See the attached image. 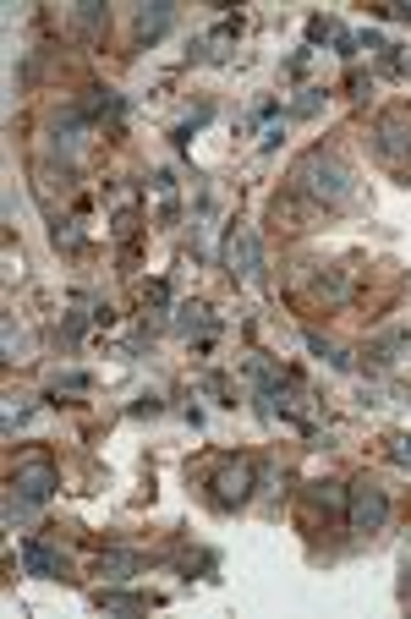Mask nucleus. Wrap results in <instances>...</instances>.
<instances>
[{"label":"nucleus","mask_w":411,"mask_h":619,"mask_svg":"<svg viewBox=\"0 0 411 619\" xmlns=\"http://www.w3.org/2000/svg\"><path fill=\"white\" fill-rule=\"evenodd\" d=\"M88 319H93V313H66V329H61V335H66V340H77V335H83V324H88Z\"/></svg>","instance_id":"nucleus-24"},{"label":"nucleus","mask_w":411,"mask_h":619,"mask_svg":"<svg viewBox=\"0 0 411 619\" xmlns=\"http://www.w3.org/2000/svg\"><path fill=\"white\" fill-rule=\"evenodd\" d=\"M389 17H400V23H411V0H400V6H384Z\"/></svg>","instance_id":"nucleus-27"},{"label":"nucleus","mask_w":411,"mask_h":619,"mask_svg":"<svg viewBox=\"0 0 411 619\" xmlns=\"http://www.w3.org/2000/svg\"><path fill=\"white\" fill-rule=\"evenodd\" d=\"M389 460H395V467H411V433L389 438Z\"/></svg>","instance_id":"nucleus-21"},{"label":"nucleus","mask_w":411,"mask_h":619,"mask_svg":"<svg viewBox=\"0 0 411 619\" xmlns=\"http://www.w3.org/2000/svg\"><path fill=\"white\" fill-rule=\"evenodd\" d=\"M0 329H6V362H23V329H17V319L6 313V324H0Z\"/></svg>","instance_id":"nucleus-19"},{"label":"nucleus","mask_w":411,"mask_h":619,"mask_svg":"<svg viewBox=\"0 0 411 619\" xmlns=\"http://www.w3.org/2000/svg\"><path fill=\"white\" fill-rule=\"evenodd\" d=\"M252 483H258V460L252 455H225L220 467H214V477H209V499H214V510H236V505H247L252 499Z\"/></svg>","instance_id":"nucleus-4"},{"label":"nucleus","mask_w":411,"mask_h":619,"mask_svg":"<svg viewBox=\"0 0 411 619\" xmlns=\"http://www.w3.org/2000/svg\"><path fill=\"white\" fill-rule=\"evenodd\" d=\"M406 603H411V570H406Z\"/></svg>","instance_id":"nucleus-28"},{"label":"nucleus","mask_w":411,"mask_h":619,"mask_svg":"<svg viewBox=\"0 0 411 619\" xmlns=\"http://www.w3.org/2000/svg\"><path fill=\"white\" fill-rule=\"evenodd\" d=\"M291 192L308 198L313 209H340L351 198V165L340 160L335 148H308L302 160L291 165Z\"/></svg>","instance_id":"nucleus-1"},{"label":"nucleus","mask_w":411,"mask_h":619,"mask_svg":"<svg viewBox=\"0 0 411 619\" xmlns=\"http://www.w3.org/2000/svg\"><path fill=\"white\" fill-rule=\"evenodd\" d=\"M373 153L400 176V171H411V110H384L378 121H373Z\"/></svg>","instance_id":"nucleus-5"},{"label":"nucleus","mask_w":411,"mask_h":619,"mask_svg":"<svg viewBox=\"0 0 411 619\" xmlns=\"http://www.w3.org/2000/svg\"><path fill=\"white\" fill-rule=\"evenodd\" d=\"M176 329H181V335H192V329H198V335L209 340V335H214V319H209V307H203V301L181 307V319H176Z\"/></svg>","instance_id":"nucleus-15"},{"label":"nucleus","mask_w":411,"mask_h":619,"mask_svg":"<svg viewBox=\"0 0 411 619\" xmlns=\"http://www.w3.org/2000/svg\"><path fill=\"white\" fill-rule=\"evenodd\" d=\"M61 488V472H55V460H44V455H28L23 467L12 472V499H6V521H17V516H28V510H39V505H50V494Z\"/></svg>","instance_id":"nucleus-2"},{"label":"nucleus","mask_w":411,"mask_h":619,"mask_svg":"<svg viewBox=\"0 0 411 619\" xmlns=\"http://www.w3.org/2000/svg\"><path fill=\"white\" fill-rule=\"evenodd\" d=\"M236 34H241V17H225V23L214 28V39H236Z\"/></svg>","instance_id":"nucleus-26"},{"label":"nucleus","mask_w":411,"mask_h":619,"mask_svg":"<svg viewBox=\"0 0 411 619\" xmlns=\"http://www.w3.org/2000/svg\"><path fill=\"white\" fill-rule=\"evenodd\" d=\"M93 608H104V614H143V608H154V597H143V592H115L110 581L93 592Z\"/></svg>","instance_id":"nucleus-10"},{"label":"nucleus","mask_w":411,"mask_h":619,"mask_svg":"<svg viewBox=\"0 0 411 619\" xmlns=\"http://www.w3.org/2000/svg\"><path fill=\"white\" fill-rule=\"evenodd\" d=\"M17 554H23V570L39 575V581H61V575H66V554H61L55 543H44V537H23Z\"/></svg>","instance_id":"nucleus-6"},{"label":"nucleus","mask_w":411,"mask_h":619,"mask_svg":"<svg viewBox=\"0 0 411 619\" xmlns=\"http://www.w3.org/2000/svg\"><path fill=\"white\" fill-rule=\"evenodd\" d=\"M93 378L88 373H55V395H88Z\"/></svg>","instance_id":"nucleus-18"},{"label":"nucleus","mask_w":411,"mask_h":619,"mask_svg":"<svg viewBox=\"0 0 411 619\" xmlns=\"http://www.w3.org/2000/svg\"><path fill=\"white\" fill-rule=\"evenodd\" d=\"M225 258H230V274H236V280H252V274L263 269V252H258V236H252V231H230Z\"/></svg>","instance_id":"nucleus-7"},{"label":"nucleus","mask_w":411,"mask_h":619,"mask_svg":"<svg viewBox=\"0 0 411 619\" xmlns=\"http://www.w3.org/2000/svg\"><path fill=\"white\" fill-rule=\"evenodd\" d=\"M149 301H154V307H171V285H165V280H149Z\"/></svg>","instance_id":"nucleus-23"},{"label":"nucleus","mask_w":411,"mask_h":619,"mask_svg":"<svg viewBox=\"0 0 411 619\" xmlns=\"http://www.w3.org/2000/svg\"><path fill=\"white\" fill-rule=\"evenodd\" d=\"M72 23H77V28H83V34H99V28H104V23H110V12H104V6H99V0H83V6H77V12H72Z\"/></svg>","instance_id":"nucleus-16"},{"label":"nucleus","mask_w":411,"mask_h":619,"mask_svg":"<svg viewBox=\"0 0 411 619\" xmlns=\"http://www.w3.org/2000/svg\"><path fill=\"white\" fill-rule=\"evenodd\" d=\"M406 346H411V335H406V329H395V335L373 340V346H367V368H389V362H395V351H406Z\"/></svg>","instance_id":"nucleus-13"},{"label":"nucleus","mask_w":411,"mask_h":619,"mask_svg":"<svg viewBox=\"0 0 411 619\" xmlns=\"http://www.w3.org/2000/svg\"><path fill=\"white\" fill-rule=\"evenodd\" d=\"M209 115H214V110H209V104H198V110H192V121H181V126L171 132V137H176V148H187V142H192V132H203V126H209Z\"/></svg>","instance_id":"nucleus-17"},{"label":"nucleus","mask_w":411,"mask_h":619,"mask_svg":"<svg viewBox=\"0 0 411 619\" xmlns=\"http://www.w3.org/2000/svg\"><path fill=\"white\" fill-rule=\"evenodd\" d=\"M137 570H143V559H137V554H121V548H110V554L93 559V575H104L110 586H115V581H132Z\"/></svg>","instance_id":"nucleus-11"},{"label":"nucleus","mask_w":411,"mask_h":619,"mask_svg":"<svg viewBox=\"0 0 411 619\" xmlns=\"http://www.w3.org/2000/svg\"><path fill=\"white\" fill-rule=\"evenodd\" d=\"M302 340H308V351H313V357H324V362H329V368H335V373H346V368H351V357H346V351H340V346H335V340H324V335H318V329H308V335H302Z\"/></svg>","instance_id":"nucleus-14"},{"label":"nucleus","mask_w":411,"mask_h":619,"mask_svg":"<svg viewBox=\"0 0 411 619\" xmlns=\"http://www.w3.org/2000/svg\"><path fill=\"white\" fill-rule=\"evenodd\" d=\"M318 104H324V88H308V93L291 104V115H318Z\"/></svg>","instance_id":"nucleus-20"},{"label":"nucleus","mask_w":411,"mask_h":619,"mask_svg":"<svg viewBox=\"0 0 411 619\" xmlns=\"http://www.w3.org/2000/svg\"><path fill=\"white\" fill-rule=\"evenodd\" d=\"M77 110L88 115V126H99V121L115 126V121L126 115V99H121L115 88H83V104H77Z\"/></svg>","instance_id":"nucleus-8"},{"label":"nucleus","mask_w":411,"mask_h":619,"mask_svg":"<svg viewBox=\"0 0 411 619\" xmlns=\"http://www.w3.org/2000/svg\"><path fill=\"white\" fill-rule=\"evenodd\" d=\"M324 39H335V23L329 17H313L308 23V44H324Z\"/></svg>","instance_id":"nucleus-22"},{"label":"nucleus","mask_w":411,"mask_h":619,"mask_svg":"<svg viewBox=\"0 0 411 619\" xmlns=\"http://www.w3.org/2000/svg\"><path fill=\"white\" fill-rule=\"evenodd\" d=\"M165 28H171V6H165V0H154V6L137 12V39H143V44H154Z\"/></svg>","instance_id":"nucleus-12"},{"label":"nucleus","mask_w":411,"mask_h":619,"mask_svg":"<svg viewBox=\"0 0 411 619\" xmlns=\"http://www.w3.org/2000/svg\"><path fill=\"white\" fill-rule=\"evenodd\" d=\"M384 521H389V494H384V483L357 477V483L346 488V532L373 537V532H384Z\"/></svg>","instance_id":"nucleus-3"},{"label":"nucleus","mask_w":411,"mask_h":619,"mask_svg":"<svg viewBox=\"0 0 411 619\" xmlns=\"http://www.w3.org/2000/svg\"><path fill=\"white\" fill-rule=\"evenodd\" d=\"M132 417H160V395H143V400L132 406Z\"/></svg>","instance_id":"nucleus-25"},{"label":"nucleus","mask_w":411,"mask_h":619,"mask_svg":"<svg viewBox=\"0 0 411 619\" xmlns=\"http://www.w3.org/2000/svg\"><path fill=\"white\" fill-rule=\"evenodd\" d=\"M302 505H308V516H324V521H340V526H346V488L313 483V488L302 494Z\"/></svg>","instance_id":"nucleus-9"}]
</instances>
